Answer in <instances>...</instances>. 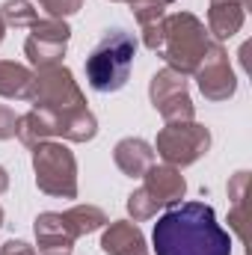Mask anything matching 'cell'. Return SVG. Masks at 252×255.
<instances>
[{"label": "cell", "instance_id": "cell-1", "mask_svg": "<svg viewBox=\"0 0 252 255\" xmlns=\"http://www.w3.org/2000/svg\"><path fill=\"white\" fill-rule=\"evenodd\" d=\"M151 244L157 255H232V235L205 202H181L160 214Z\"/></svg>", "mask_w": 252, "mask_h": 255}, {"label": "cell", "instance_id": "cell-2", "mask_svg": "<svg viewBox=\"0 0 252 255\" xmlns=\"http://www.w3.org/2000/svg\"><path fill=\"white\" fill-rule=\"evenodd\" d=\"M136 57V39L116 27L101 36V42L86 57V80L95 92H119L130 77V65Z\"/></svg>", "mask_w": 252, "mask_h": 255}, {"label": "cell", "instance_id": "cell-3", "mask_svg": "<svg viewBox=\"0 0 252 255\" xmlns=\"http://www.w3.org/2000/svg\"><path fill=\"white\" fill-rule=\"evenodd\" d=\"M98 133V119L80 107V110H30L24 116H18V130L15 136L24 145H36L45 142L51 136H63L68 142H86Z\"/></svg>", "mask_w": 252, "mask_h": 255}, {"label": "cell", "instance_id": "cell-4", "mask_svg": "<svg viewBox=\"0 0 252 255\" xmlns=\"http://www.w3.org/2000/svg\"><path fill=\"white\" fill-rule=\"evenodd\" d=\"M208 45H211L208 30L196 15H190V12L163 15V39H160L157 54L166 60V65L172 71L193 74L199 68V63L205 60Z\"/></svg>", "mask_w": 252, "mask_h": 255}, {"label": "cell", "instance_id": "cell-5", "mask_svg": "<svg viewBox=\"0 0 252 255\" xmlns=\"http://www.w3.org/2000/svg\"><path fill=\"white\" fill-rule=\"evenodd\" d=\"M107 226V214L95 205H74L68 211H48L36 217V244L39 253H68L77 238Z\"/></svg>", "mask_w": 252, "mask_h": 255}, {"label": "cell", "instance_id": "cell-6", "mask_svg": "<svg viewBox=\"0 0 252 255\" xmlns=\"http://www.w3.org/2000/svg\"><path fill=\"white\" fill-rule=\"evenodd\" d=\"M33 169L36 184L48 196L74 199L77 196V160L68 151V145L57 139H45L33 145Z\"/></svg>", "mask_w": 252, "mask_h": 255}, {"label": "cell", "instance_id": "cell-7", "mask_svg": "<svg viewBox=\"0 0 252 255\" xmlns=\"http://www.w3.org/2000/svg\"><path fill=\"white\" fill-rule=\"evenodd\" d=\"M24 98L36 110H80V107H86V98H83L74 74L65 65L39 68L33 74Z\"/></svg>", "mask_w": 252, "mask_h": 255}, {"label": "cell", "instance_id": "cell-8", "mask_svg": "<svg viewBox=\"0 0 252 255\" xmlns=\"http://www.w3.org/2000/svg\"><path fill=\"white\" fill-rule=\"evenodd\" d=\"M157 154L169 163V166H190L196 163L208 148H211V133L208 128L199 125V122H166V128L157 133V142H154Z\"/></svg>", "mask_w": 252, "mask_h": 255}, {"label": "cell", "instance_id": "cell-9", "mask_svg": "<svg viewBox=\"0 0 252 255\" xmlns=\"http://www.w3.org/2000/svg\"><path fill=\"white\" fill-rule=\"evenodd\" d=\"M68 24L63 18H39L33 27H30V36L24 42V54L30 65L39 71V68H51V65H60L65 57V45H68Z\"/></svg>", "mask_w": 252, "mask_h": 255}, {"label": "cell", "instance_id": "cell-10", "mask_svg": "<svg viewBox=\"0 0 252 255\" xmlns=\"http://www.w3.org/2000/svg\"><path fill=\"white\" fill-rule=\"evenodd\" d=\"M148 95H151L154 110L166 122H187V119H193V101H190V92H187V80H184V74L172 71L169 65L160 68L151 77Z\"/></svg>", "mask_w": 252, "mask_h": 255}, {"label": "cell", "instance_id": "cell-11", "mask_svg": "<svg viewBox=\"0 0 252 255\" xmlns=\"http://www.w3.org/2000/svg\"><path fill=\"white\" fill-rule=\"evenodd\" d=\"M196 74V83L202 89L205 98L211 101H226L235 95L238 89V80H235V71L229 65V54L223 51L220 42H211L208 51H205V60L199 63V68L193 71Z\"/></svg>", "mask_w": 252, "mask_h": 255}, {"label": "cell", "instance_id": "cell-12", "mask_svg": "<svg viewBox=\"0 0 252 255\" xmlns=\"http://www.w3.org/2000/svg\"><path fill=\"white\" fill-rule=\"evenodd\" d=\"M145 178V184H142V190L145 196L154 202V208L160 211V208H169V205H175L184 190H187V181H184V175L175 169V166H148V172L142 175Z\"/></svg>", "mask_w": 252, "mask_h": 255}, {"label": "cell", "instance_id": "cell-13", "mask_svg": "<svg viewBox=\"0 0 252 255\" xmlns=\"http://www.w3.org/2000/svg\"><path fill=\"white\" fill-rule=\"evenodd\" d=\"M252 0H211L208 9V33H214L217 42L232 39L244 27V12Z\"/></svg>", "mask_w": 252, "mask_h": 255}, {"label": "cell", "instance_id": "cell-14", "mask_svg": "<svg viewBox=\"0 0 252 255\" xmlns=\"http://www.w3.org/2000/svg\"><path fill=\"white\" fill-rule=\"evenodd\" d=\"M101 250L107 255H148L142 232L133 223H127V220H116V223H110L104 229Z\"/></svg>", "mask_w": 252, "mask_h": 255}, {"label": "cell", "instance_id": "cell-15", "mask_svg": "<svg viewBox=\"0 0 252 255\" xmlns=\"http://www.w3.org/2000/svg\"><path fill=\"white\" fill-rule=\"evenodd\" d=\"M113 160H116V166L125 172L127 178H142L148 172V166H154V151H151V145L145 139L127 136L122 142H116Z\"/></svg>", "mask_w": 252, "mask_h": 255}, {"label": "cell", "instance_id": "cell-16", "mask_svg": "<svg viewBox=\"0 0 252 255\" xmlns=\"http://www.w3.org/2000/svg\"><path fill=\"white\" fill-rule=\"evenodd\" d=\"M30 80H33V71L27 65L0 60V95L3 98H24Z\"/></svg>", "mask_w": 252, "mask_h": 255}, {"label": "cell", "instance_id": "cell-17", "mask_svg": "<svg viewBox=\"0 0 252 255\" xmlns=\"http://www.w3.org/2000/svg\"><path fill=\"white\" fill-rule=\"evenodd\" d=\"M247 184H250V172H238L232 181H229V196H232V226L241 238H247V214H244V205H247Z\"/></svg>", "mask_w": 252, "mask_h": 255}, {"label": "cell", "instance_id": "cell-18", "mask_svg": "<svg viewBox=\"0 0 252 255\" xmlns=\"http://www.w3.org/2000/svg\"><path fill=\"white\" fill-rule=\"evenodd\" d=\"M0 21L6 27H33L39 21V9H33L27 0H6L0 6Z\"/></svg>", "mask_w": 252, "mask_h": 255}, {"label": "cell", "instance_id": "cell-19", "mask_svg": "<svg viewBox=\"0 0 252 255\" xmlns=\"http://www.w3.org/2000/svg\"><path fill=\"white\" fill-rule=\"evenodd\" d=\"M42 3V9L48 12V18H65V15H74L80 6H83V0H39Z\"/></svg>", "mask_w": 252, "mask_h": 255}, {"label": "cell", "instance_id": "cell-20", "mask_svg": "<svg viewBox=\"0 0 252 255\" xmlns=\"http://www.w3.org/2000/svg\"><path fill=\"white\" fill-rule=\"evenodd\" d=\"M15 130H18V116H15V110L6 107V104H0V139H12Z\"/></svg>", "mask_w": 252, "mask_h": 255}, {"label": "cell", "instance_id": "cell-21", "mask_svg": "<svg viewBox=\"0 0 252 255\" xmlns=\"http://www.w3.org/2000/svg\"><path fill=\"white\" fill-rule=\"evenodd\" d=\"M0 255H36V250L30 244H24V241H6L0 247Z\"/></svg>", "mask_w": 252, "mask_h": 255}, {"label": "cell", "instance_id": "cell-22", "mask_svg": "<svg viewBox=\"0 0 252 255\" xmlns=\"http://www.w3.org/2000/svg\"><path fill=\"white\" fill-rule=\"evenodd\" d=\"M113 3H130L133 9H142V6H160L157 0H113Z\"/></svg>", "mask_w": 252, "mask_h": 255}, {"label": "cell", "instance_id": "cell-23", "mask_svg": "<svg viewBox=\"0 0 252 255\" xmlns=\"http://www.w3.org/2000/svg\"><path fill=\"white\" fill-rule=\"evenodd\" d=\"M6 190H9V175H6V169L0 166V196H3Z\"/></svg>", "mask_w": 252, "mask_h": 255}, {"label": "cell", "instance_id": "cell-24", "mask_svg": "<svg viewBox=\"0 0 252 255\" xmlns=\"http://www.w3.org/2000/svg\"><path fill=\"white\" fill-rule=\"evenodd\" d=\"M3 33H6V24L0 21V42H3Z\"/></svg>", "mask_w": 252, "mask_h": 255}, {"label": "cell", "instance_id": "cell-25", "mask_svg": "<svg viewBox=\"0 0 252 255\" xmlns=\"http://www.w3.org/2000/svg\"><path fill=\"white\" fill-rule=\"evenodd\" d=\"M0 226H3V208H0Z\"/></svg>", "mask_w": 252, "mask_h": 255}, {"label": "cell", "instance_id": "cell-26", "mask_svg": "<svg viewBox=\"0 0 252 255\" xmlns=\"http://www.w3.org/2000/svg\"><path fill=\"white\" fill-rule=\"evenodd\" d=\"M48 255H68V253H48Z\"/></svg>", "mask_w": 252, "mask_h": 255}]
</instances>
